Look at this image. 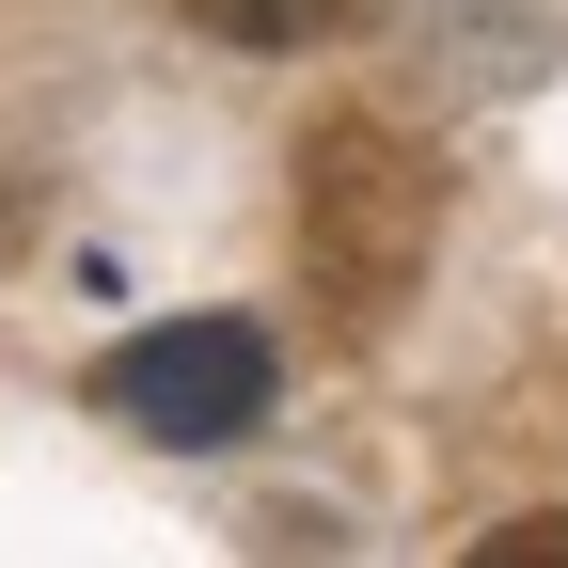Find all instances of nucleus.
<instances>
[{"label":"nucleus","mask_w":568,"mask_h":568,"mask_svg":"<svg viewBox=\"0 0 568 568\" xmlns=\"http://www.w3.org/2000/svg\"><path fill=\"white\" fill-rule=\"evenodd\" d=\"M95 410L142 426V443H174V458H205V443H237L268 410V332L253 316H159L142 347L95 364Z\"/></svg>","instance_id":"obj_2"},{"label":"nucleus","mask_w":568,"mask_h":568,"mask_svg":"<svg viewBox=\"0 0 568 568\" xmlns=\"http://www.w3.org/2000/svg\"><path fill=\"white\" fill-rule=\"evenodd\" d=\"M426 253H443V159L379 111H316L301 126V284L332 347H379L410 316Z\"/></svg>","instance_id":"obj_1"},{"label":"nucleus","mask_w":568,"mask_h":568,"mask_svg":"<svg viewBox=\"0 0 568 568\" xmlns=\"http://www.w3.org/2000/svg\"><path fill=\"white\" fill-rule=\"evenodd\" d=\"M190 32H222V48H316V32H364L379 0H174Z\"/></svg>","instance_id":"obj_3"},{"label":"nucleus","mask_w":568,"mask_h":568,"mask_svg":"<svg viewBox=\"0 0 568 568\" xmlns=\"http://www.w3.org/2000/svg\"><path fill=\"white\" fill-rule=\"evenodd\" d=\"M474 568H568V506H537V521H489V537H474Z\"/></svg>","instance_id":"obj_4"}]
</instances>
